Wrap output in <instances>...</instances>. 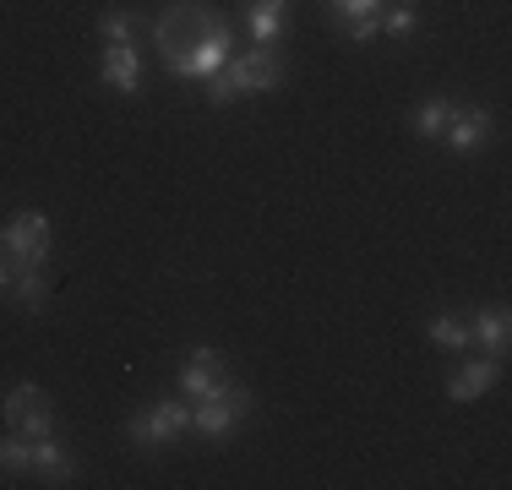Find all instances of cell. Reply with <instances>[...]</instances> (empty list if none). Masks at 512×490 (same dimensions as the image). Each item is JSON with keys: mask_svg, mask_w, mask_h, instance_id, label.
I'll list each match as a JSON object with an SVG mask.
<instances>
[{"mask_svg": "<svg viewBox=\"0 0 512 490\" xmlns=\"http://www.w3.org/2000/svg\"><path fill=\"white\" fill-rule=\"evenodd\" d=\"M507 338H512V316L502 311V305H496V311H480V316L469 322V343H480L485 354H496V360H502Z\"/></svg>", "mask_w": 512, "mask_h": 490, "instance_id": "13", "label": "cell"}, {"mask_svg": "<svg viewBox=\"0 0 512 490\" xmlns=\"http://www.w3.org/2000/svg\"><path fill=\"white\" fill-rule=\"evenodd\" d=\"M447 120H453V104H447V98H425V104L414 109V131H420V137H431V142H442Z\"/></svg>", "mask_w": 512, "mask_h": 490, "instance_id": "16", "label": "cell"}, {"mask_svg": "<svg viewBox=\"0 0 512 490\" xmlns=\"http://www.w3.org/2000/svg\"><path fill=\"white\" fill-rule=\"evenodd\" d=\"M11 300L22 305V311H44L50 305V289H55V278H50V262H11Z\"/></svg>", "mask_w": 512, "mask_h": 490, "instance_id": "8", "label": "cell"}, {"mask_svg": "<svg viewBox=\"0 0 512 490\" xmlns=\"http://www.w3.org/2000/svg\"><path fill=\"white\" fill-rule=\"evenodd\" d=\"M131 28H137V22H131V11H120V6H109L99 17V39L104 44H131Z\"/></svg>", "mask_w": 512, "mask_h": 490, "instance_id": "18", "label": "cell"}, {"mask_svg": "<svg viewBox=\"0 0 512 490\" xmlns=\"http://www.w3.org/2000/svg\"><path fill=\"white\" fill-rule=\"evenodd\" d=\"M218 382H229L224 360H218V349L197 343V349H191V360L180 365V392H186V398H202V392H213Z\"/></svg>", "mask_w": 512, "mask_h": 490, "instance_id": "11", "label": "cell"}, {"mask_svg": "<svg viewBox=\"0 0 512 490\" xmlns=\"http://www.w3.org/2000/svg\"><path fill=\"white\" fill-rule=\"evenodd\" d=\"M246 414H251V392L240 387V382H218L213 392L191 398V425H197L207 441H229Z\"/></svg>", "mask_w": 512, "mask_h": 490, "instance_id": "3", "label": "cell"}, {"mask_svg": "<svg viewBox=\"0 0 512 490\" xmlns=\"http://www.w3.org/2000/svg\"><path fill=\"white\" fill-rule=\"evenodd\" d=\"M284 17H289V0H246V33H251V44H278Z\"/></svg>", "mask_w": 512, "mask_h": 490, "instance_id": "12", "label": "cell"}, {"mask_svg": "<svg viewBox=\"0 0 512 490\" xmlns=\"http://www.w3.org/2000/svg\"><path fill=\"white\" fill-rule=\"evenodd\" d=\"M50 240L55 229L44 213H17L6 224V235H0V256L6 262H50Z\"/></svg>", "mask_w": 512, "mask_h": 490, "instance_id": "6", "label": "cell"}, {"mask_svg": "<svg viewBox=\"0 0 512 490\" xmlns=\"http://www.w3.org/2000/svg\"><path fill=\"white\" fill-rule=\"evenodd\" d=\"M0 420H6V431L33 436V441H39V436H55V409H50V398H44L39 382H17V387H11Z\"/></svg>", "mask_w": 512, "mask_h": 490, "instance_id": "5", "label": "cell"}, {"mask_svg": "<svg viewBox=\"0 0 512 490\" xmlns=\"http://www.w3.org/2000/svg\"><path fill=\"white\" fill-rule=\"evenodd\" d=\"M191 425V409L186 403H175V398H158L148 403V409L137 414V420L126 425V436H131V447H142V452H164L169 441H180V431Z\"/></svg>", "mask_w": 512, "mask_h": 490, "instance_id": "4", "label": "cell"}, {"mask_svg": "<svg viewBox=\"0 0 512 490\" xmlns=\"http://www.w3.org/2000/svg\"><path fill=\"white\" fill-rule=\"evenodd\" d=\"M104 82L115 93H131L137 98L142 93V55H137V44H104Z\"/></svg>", "mask_w": 512, "mask_h": 490, "instance_id": "10", "label": "cell"}, {"mask_svg": "<svg viewBox=\"0 0 512 490\" xmlns=\"http://www.w3.org/2000/svg\"><path fill=\"white\" fill-rule=\"evenodd\" d=\"M33 469H39L50 485H66L71 480V452L60 447L55 436H39V441H33Z\"/></svg>", "mask_w": 512, "mask_h": 490, "instance_id": "14", "label": "cell"}, {"mask_svg": "<svg viewBox=\"0 0 512 490\" xmlns=\"http://www.w3.org/2000/svg\"><path fill=\"white\" fill-rule=\"evenodd\" d=\"M0 469H6V474H28L33 469V436H17V431L0 436Z\"/></svg>", "mask_w": 512, "mask_h": 490, "instance_id": "17", "label": "cell"}, {"mask_svg": "<svg viewBox=\"0 0 512 490\" xmlns=\"http://www.w3.org/2000/svg\"><path fill=\"white\" fill-rule=\"evenodd\" d=\"M11 284V262H0V289H6Z\"/></svg>", "mask_w": 512, "mask_h": 490, "instance_id": "20", "label": "cell"}, {"mask_svg": "<svg viewBox=\"0 0 512 490\" xmlns=\"http://www.w3.org/2000/svg\"><path fill=\"white\" fill-rule=\"evenodd\" d=\"M496 382H502V360L485 354V360H469V365H458V371L447 376V398H453V403H474V398H485Z\"/></svg>", "mask_w": 512, "mask_h": 490, "instance_id": "7", "label": "cell"}, {"mask_svg": "<svg viewBox=\"0 0 512 490\" xmlns=\"http://www.w3.org/2000/svg\"><path fill=\"white\" fill-rule=\"evenodd\" d=\"M425 338H431L436 349H447V354H453V349H474V343H469V322H463V316H436V322L425 327Z\"/></svg>", "mask_w": 512, "mask_h": 490, "instance_id": "15", "label": "cell"}, {"mask_svg": "<svg viewBox=\"0 0 512 490\" xmlns=\"http://www.w3.org/2000/svg\"><path fill=\"white\" fill-rule=\"evenodd\" d=\"M153 44L164 55V66L175 77H191V82H207L218 66H224L235 49H229V22L218 17L213 6L202 0H175L153 17Z\"/></svg>", "mask_w": 512, "mask_h": 490, "instance_id": "1", "label": "cell"}, {"mask_svg": "<svg viewBox=\"0 0 512 490\" xmlns=\"http://www.w3.org/2000/svg\"><path fill=\"white\" fill-rule=\"evenodd\" d=\"M382 33H393V39H409V33H414V6H409V0L382 6Z\"/></svg>", "mask_w": 512, "mask_h": 490, "instance_id": "19", "label": "cell"}, {"mask_svg": "<svg viewBox=\"0 0 512 490\" xmlns=\"http://www.w3.org/2000/svg\"><path fill=\"white\" fill-rule=\"evenodd\" d=\"M442 142L453 147V153H480V147L491 142V115H485V109H463V104H453V120H447Z\"/></svg>", "mask_w": 512, "mask_h": 490, "instance_id": "9", "label": "cell"}, {"mask_svg": "<svg viewBox=\"0 0 512 490\" xmlns=\"http://www.w3.org/2000/svg\"><path fill=\"white\" fill-rule=\"evenodd\" d=\"M284 82V60H278L273 44H256L246 55H229L224 66L207 77V104H235V98L251 93H273Z\"/></svg>", "mask_w": 512, "mask_h": 490, "instance_id": "2", "label": "cell"}]
</instances>
